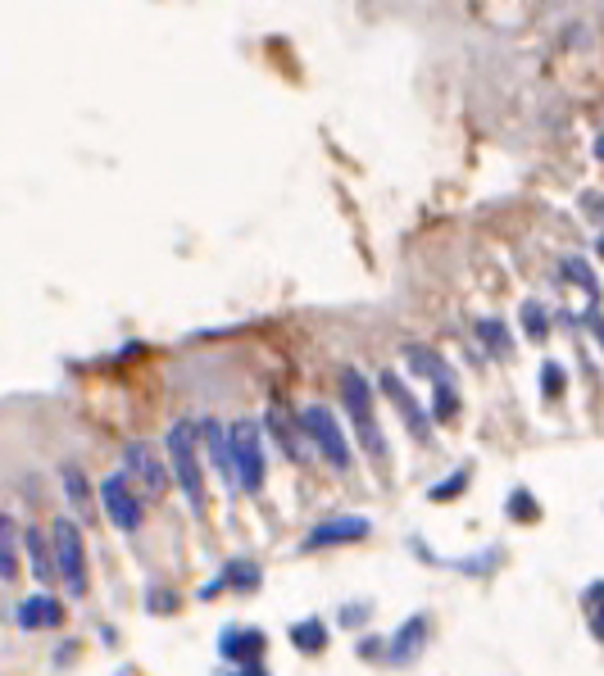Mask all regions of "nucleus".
Here are the masks:
<instances>
[{
    "instance_id": "nucleus-1",
    "label": "nucleus",
    "mask_w": 604,
    "mask_h": 676,
    "mask_svg": "<svg viewBox=\"0 0 604 676\" xmlns=\"http://www.w3.org/2000/svg\"><path fill=\"white\" fill-rule=\"evenodd\" d=\"M164 463H173L178 486L187 495L191 513H205V472H200V450H196V422L178 418L164 436Z\"/></svg>"
},
{
    "instance_id": "nucleus-2",
    "label": "nucleus",
    "mask_w": 604,
    "mask_h": 676,
    "mask_svg": "<svg viewBox=\"0 0 604 676\" xmlns=\"http://www.w3.org/2000/svg\"><path fill=\"white\" fill-rule=\"evenodd\" d=\"M264 472H268V459H264V445H259V427L250 418H237L228 427V477L246 495H259L264 490Z\"/></svg>"
},
{
    "instance_id": "nucleus-3",
    "label": "nucleus",
    "mask_w": 604,
    "mask_h": 676,
    "mask_svg": "<svg viewBox=\"0 0 604 676\" xmlns=\"http://www.w3.org/2000/svg\"><path fill=\"white\" fill-rule=\"evenodd\" d=\"M405 359H409V368H414L418 377H427V382H432V409H427V418H436V422H455V418H459L455 368H450V363L441 359V354L418 350V345H405Z\"/></svg>"
},
{
    "instance_id": "nucleus-4",
    "label": "nucleus",
    "mask_w": 604,
    "mask_h": 676,
    "mask_svg": "<svg viewBox=\"0 0 604 676\" xmlns=\"http://www.w3.org/2000/svg\"><path fill=\"white\" fill-rule=\"evenodd\" d=\"M50 563H55V577L69 586V595H87V545L73 518L50 522Z\"/></svg>"
},
{
    "instance_id": "nucleus-5",
    "label": "nucleus",
    "mask_w": 604,
    "mask_h": 676,
    "mask_svg": "<svg viewBox=\"0 0 604 676\" xmlns=\"http://www.w3.org/2000/svg\"><path fill=\"white\" fill-rule=\"evenodd\" d=\"M341 400H346L350 418H355V432L359 441H364V450L373 454V463H382L387 468V441H382V432H377V413H373V386L364 382V373H355V368H346L341 373Z\"/></svg>"
},
{
    "instance_id": "nucleus-6",
    "label": "nucleus",
    "mask_w": 604,
    "mask_h": 676,
    "mask_svg": "<svg viewBox=\"0 0 604 676\" xmlns=\"http://www.w3.org/2000/svg\"><path fill=\"white\" fill-rule=\"evenodd\" d=\"M300 422V436H305V445H314L318 454H323L327 463L337 472H350V445H346V432H341V422L332 418V409H323V404H309V409L296 413Z\"/></svg>"
},
{
    "instance_id": "nucleus-7",
    "label": "nucleus",
    "mask_w": 604,
    "mask_h": 676,
    "mask_svg": "<svg viewBox=\"0 0 604 676\" xmlns=\"http://www.w3.org/2000/svg\"><path fill=\"white\" fill-rule=\"evenodd\" d=\"M123 481L155 500V495L169 490V463H164V454L150 441H132L128 450H123Z\"/></svg>"
},
{
    "instance_id": "nucleus-8",
    "label": "nucleus",
    "mask_w": 604,
    "mask_h": 676,
    "mask_svg": "<svg viewBox=\"0 0 604 676\" xmlns=\"http://www.w3.org/2000/svg\"><path fill=\"white\" fill-rule=\"evenodd\" d=\"M100 504H105L109 522L119 531H137L141 518H146V504H141V495L123 481V472H114V477L100 481Z\"/></svg>"
},
{
    "instance_id": "nucleus-9",
    "label": "nucleus",
    "mask_w": 604,
    "mask_h": 676,
    "mask_svg": "<svg viewBox=\"0 0 604 676\" xmlns=\"http://www.w3.org/2000/svg\"><path fill=\"white\" fill-rule=\"evenodd\" d=\"M377 382H382V395H387V400L400 409V418L409 422V432H414L423 445H432V418H427V409L414 400V391H409V386L400 382L396 373H382Z\"/></svg>"
},
{
    "instance_id": "nucleus-10",
    "label": "nucleus",
    "mask_w": 604,
    "mask_h": 676,
    "mask_svg": "<svg viewBox=\"0 0 604 676\" xmlns=\"http://www.w3.org/2000/svg\"><path fill=\"white\" fill-rule=\"evenodd\" d=\"M373 531V522L359 518V513H346V518H327L300 540V549H332V545H350V540H364Z\"/></svg>"
},
{
    "instance_id": "nucleus-11",
    "label": "nucleus",
    "mask_w": 604,
    "mask_h": 676,
    "mask_svg": "<svg viewBox=\"0 0 604 676\" xmlns=\"http://www.w3.org/2000/svg\"><path fill=\"white\" fill-rule=\"evenodd\" d=\"M14 622H19L23 631H46V627H60L64 622V604L55 595H28L19 608H14Z\"/></svg>"
},
{
    "instance_id": "nucleus-12",
    "label": "nucleus",
    "mask_w": 604,
    "mask_h": 676,
    "mask_svg": "<svg viewBox=\"0 0 604 676\" xmlns=\"http://www.w3.org/2000/svg\"><path fill=\"white\" fill-rule=\"evenodd\" d=\"M423 645H427V613H414V618L382 645V658H387V663H409V658L423 654Z\"/></svg>"
},
{
    "instance_id": "nucleus-13",
    "label": "nucleus",
    "mask_w": 604,
    "mask_h": 676,
    "mask_svg": "<svg viewBox=\"0 0 604 676\" xmlns=\"http://www.w3.org/2000/svg\"><path fill=\"white\" fill-rule=\"evenodd\" d=\"M268 432H273V441H278L296 463H300V459H309V445H305V436H300V422L291 418L287 404H282V400L268 404Z\"/></svg>"
},
{
    "instance_id": "nucleus-14",
    "label": "nucleus",
    "mask_w": 604,
    "mask_h": 676,
    "mask_svg": "<svg viewBox=\"0 0 604 676\" xmlns=\"http://www.w3.org/2000/svg\"><path fill=\"white\" fill-rule=\"evenodd\" d=\"M218 649H223V658H232L237 667H246V663H259V654H264V636H259L255 627H228L223 631V640H218Z\"/></svg>"
},
{
    "instance_id": "nucleus-15",
    "label": "nucleus",
    "mask_w": 604,
    "mask_h": 676,
    "mask_svg": "<svg viewBox=\"0 0 604 676\" xmlns=\"http://www.w3.org/2000/svg\"><path fill=\"white\" fill-rule=\"evenodd\" d=\"M19 577V527L10 513H0V581Z\"/></svg>"
},
{
    "instance_id": "nucleus-16",
    "label": "nucleus",
    "mask_w": 604,
    "mask_h": 676,
    "mask_svg": "<svg viewBox=\"0 0 604 676\" xmlns=\"http://www.w3.org/2000/svg\"><path fill=\"white\" fill-rule=\"evenodd\" d=\"M477 341L486 345V354H496V359H509V350H514V341H509V327L500 323V318H477Z\"/></svg>"
},
{
    "instance_id": "nucleus-17",
    "label": "nucleus",
    "mask_w": 604,
    "mask_h": 676,
    "mask_svg": "<svg viewBox=\"0 0 604 676\" xmlns=\"http://www.w3.org/2000/svg\"><path fill=\"white\" fill-rule=\"evenodd\" d=\"M28 559H32V577L37 581H55V563H50V545L41 531H28Z\"/></svg>"
},
{
    "instance_id": "nucleus-18",
    "label": "nucleus",
    "mask_w": 604,
    "mask_h": 676,
    "mask_svg": "<svg viewBox=\"0 0 604 676\" xmlns=\"http://www.w3.org/2000/svg\"><path fill=\"white\" fill-rule=\"evenodd\" d=\"M60 481H64V495H69V504L73 509H82V513H91V495H87V477H82V468H73V463H64L60 468Z\"/></svg>"
},
{
    "instance_id": "nucleus-19",
    "label": "nucleus",
    "mask_w": 604,
    "mask_h": 676,
    "mask_svg": "<svg viewBox=\"0 0 604 676\" xmlns=\"http://www.w3.org/2000/svg\"><path fill=\"white\" fill-rule=\"evenodd\" d=\"M291 645H296V649H305V654H309V649H314V654H318V649L327 645V627H323V622H318V618H309V622H296V627H291Z\"/></svg>"
},
{
    "instance_id": "nucleus-20",
    "label": "nucleus",
    "mask_w": 604,
    "mask_h": 676,
    "mask_svg": "<svg viewBox=\"0 0 604 676\" xmlns=\"http://www.w3.org/2000/svg\"><path fill=\"white\" fill-rule=\"evenodd\" d=\"M223 586H237V590H255L259 586V568H255V559H232L228 563V572H223Z\"/></svg>"
},
{
    "instance_id": "nucleus-21",
    "label": "nucleus",
    "mask_w": 604,
    "mask_h": 676,
    "mask_svg": "<svg viewBox=\"0 0 604 676\" xmlns=\"http://www.w3.org/2000/svg\"><path fill=\"white\" fill-rule=\"evenodd\" d=\"M518 318H523V332L532 336V341H545V336H550V314H545L541 300H527Z\"/></svg>"
},
{
    "instance_id": "nucleus-22",
    "label": "nucleus",
    "mask_w": 604,
    "mask_h": 676,
    "mask_svg": "<svg viewBox=\"0 0 604 676\" xmlns=\"http://www.w3.org/2000/svg\"><path fill=\"white\" fill-rule=\"evenodd\" d=\"M559 273H564V282H577L582 286L586 295H591V304H595V273H591V264H586V259H564V264H559Z\"/></svg>"
},
{
    "instance_id": "nucleus-23",
    "label": "nucleus",
    "mask_w": 604,
    "mask_h": 676,
    "mask_svg": "<svg viewBox=\"0 0 604 676\" xmlns=\"http://www.w3.org/2000/svg\"><path fill=\"white\" fill-rule=\"evenodd\" d=\"M464 486H468V472H455L450 481H441V486L432 490V500H436V504H441V500H455V495H459Z\"/></svg>"
},
{
    "instance_id": "nucleus-24",
    "label": "nucleus",
    "mask_w": 604,
    "mask_h": 676,
    "mask_svg": "<svg viewBox=\"0 0 604 676\" xmlns=\"http://www.w3.org/2000/svg\"><path fill=\"white\" fill-rule=\"evenodd\" d=\"M541 382H545V395L555 400V395L564 391V368H559V363H545V368H541Z\"/></svg>"
},
{
    "instance_id": "nucleus-25",
    "label": "nucleus",
    "mask_w": 604,
    "mask_h": 676,
    "mask_svg": "<svg viewBox=\"0 0 604 676\" xmlns=\"http://www.w3.org/2000/svg\"><path fill=\"white\" fill-rule=\"evenodd\" d=\"M368 613H373V604H355V608H341V622H346V627H359V622H368Z\"/></svg>"
},
{
    "instance_id": "nucleus-26",
    "label": "nucleus",
    "mask_w": 604,
    "mask_h": 676,
    "mask_svg": "<svg viewBox=\"0 0 604 676\" xmlns=\"http://www.w3.org/2000/svg\"><path fill=\"white\" fill-rule=\"evenodd\" d=\"M509 513H518V518H527V513H532V518H536V504H527V490H518V495H514Z\"/></svg>"
}]
</instances>
